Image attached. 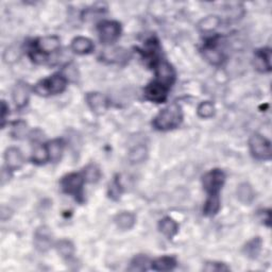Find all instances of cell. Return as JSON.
<instances>
[{"label": "cell", "mask_w": 272, "mask_h": 272, "mask_svg": "<svg viewBox=\"0 0 272 272\" xmlns=\"http://www.w3.org/2000/svg\"><path fill=\"white\" fill-rule=\"evenodd\" d=\"M262 246H263L262 239L260 237H254L250 241H248L246 246L244 247V253L246 254V256H248L249 259H252V260L256 259L259 256V254L261 253Z\"/></svg>", "instance_id": "603a6c76"}, {"label": "cell", "mask_w": 272, "mask_h": 272, "mask_svg": "<svg viewBox=\"0 0 272 272\" xmlns=\"http://www.w3.org/2000/svg\"><path fill=\"white\" fill-rule=\"evenodd\" d=\"M104 57L107 60H111L112 62L114 61H122V60H127V52L126 51H122L119 49H116V50H113L111 51V53H105Z\"/></svg>", "instance_id": "836d02e7"}, {"label": "cell", "mask_w": 272, "mask_h": 272, "mask_svg": "<svg viewBox=\"0 0 272 272\" xmlns=\"http://www.w3.org/2000/svg\"><path fill=\"white\" fill-rule=\"evenodd\" d=\"M249 148L252 157L259 161L270 160L271 143L261 134H253L249 140Z\"/></svg>", "instance_id": "5b68a950"}, {"label": "cell", "mask_w": 272, "mask_h": 272, "mask_svg": "<svg viewBox=\"0 0 272 272\" xmlns=\"http://www.w3.org/2000/svg\"><path fill=\"white\" fill-rule=\"evenodd\" d=\"M5 162L8 170L15 171L22 168L24 165V156L16 147H10L5 152Z\"/></svg>", "instance_id": "4fadbf2b"}, {"label": "cell", "mask_w": 272, "mask_h": 272, "mask_svg": "<svg viewBox=\"0 0 272 272\" xmlns=\"http://www.w3.org/2000/svg\"><path fill=\"white\" fill-rule=\"evenodd\" d=\"M86 182L83 173H69L62 178L61 187L62 190L72 196V197L79 202L83 201V185Z\"/></svg>", "instance_id": "277c9868"}, {"label": "cell", "mask_w": 272, "mask_h": 272, "mask_svg": "<svg viewBox=\"0 0 272 272\" xmlns=\"http://www.w3.org/2000/svg\"><path fill=\"white\" fill-rule=\"evenodd\" d=\"M12 97H13V101H14L15 105H16V108L17 109H24L28 104L29 98H30L29 85L24 81L17 82L13 88Z\"/></svg>", "instance_id": "7c38bea8"}, {"label": "cell", "mask_w": 272, "mask_h": 272, "mask_svg": "<svg viewBox=\"0 0 272 272\" xmlns=\"http://www.w3.org/2000/svg\"><path fill=\"white\" fill-rule=\"evenodd\" d=\"M177 267V261L172 256H162L151 263V269L156 271H171Z\"/></svg>", "instance_id": "44dd1931"}, {"label": "cell", "mask_w": 272, "mask_h": 272, "mask_svg": "<svg viewBox=\"0 0 272 272\" xmlns=\"http://www.w3.org/2000/svg\"><path fill=\"white\" fill-rule=\"evenodd\" d=\"M83 176L86 182L89 183H96L99 181L100 177H101V171L100 168L96 164H89L87 165L86 167L83 170Z\"/></svg>", "instance_id": "83f0119b"}, {"label": "cell", "mask_w": 272, "mask_h": 272, "mask_svg": "<svg viewBox=\"0 0 272 272\" xmlns=\"http://www.w3.org/2000/svg\"><path fill=\"white\" fill-rule=\"evenodd\" d=\"M168 90H169L168 88H166L165 86L153 81L152 83L148 84V86L145 88V97L149 101L162 103L167 99Z\"/></svg>", "instance_id": "8fae6325"}, {"label": "cell", "mask_w": 272, "mask_h": 272, "mask_svg": "<svg viewBox=\"0 0 272 272\" xmlns=\"http://www.w3.org/2000/svg\"><path fill=\"white\" fill-rule=\"evenodd\" d=\"M86 103L96 115H102L109 109V101L104 95L98 92H90L86 94Z\"/></svg>", "instance_id": "30bf717a"}, {"label": "cell", "mask_w": 272, "mask_h": 272, "mask_svg": "<svg viewBox=\"0 0 272 272\" xmlns=\"http://www.w3.org/2000/svg\"><path fill=\"white\" fill-rule=\"evenodd\" d=\"M48 154H49V161L52 163H57L62 158L63 150H64V142L62 140H53L46 144Z\"/></svg>", "instance_id": "ffe728a7"}, {"label": "cell", "mask_w": 272, "mask_h": 272, "mask_svg": "<svg viewBox=\"0 0 272 272\" xmlns=\"http://www.w3.org/2000/svg\"><path fill=\"white\" fill-rule=\"evenodd\" d=\"M120 33H122V26L117 22L105 21L98 26L99 38L105 45L114 44L119 38Z\"/></svg>", "instance_id": "52a82bcc"}, {"label": "cell", "mask_w": 272, "mask_h": 272, "mask_svg": "<svg viewBox=\"0 0 272 272\" xmlns=\"http://www.w3.org/2000/svg\"><path fill=\"white\" fill-rule=\"evenodd\" d=\"M225 182V174L220 169H213L206 172L202 179L204 190L208 196H219Z\"/></svg>", "instance_id": "8992f818"}, {"label": "cell", "mask_w": 272, "mask_h": 272, "mask_svg": "<svg viewBox=\"0 0 272 272\" xmlns=\"http://www.w3.org/2000/svg\"><path fill=\"white\" fill-rule=\"evenodd\" d=\"M254 65L256 69L262 72H269L271 70V50L263 48L255 52Z\"/></svg>", "instance_id": "5bb4252c"}, {"label": "cell", "mask_w": 272, "mask_h": 272, "mask_svg": "<svg viewBox=\"0 0 272 272\" xmlns=\"http://www.w3.org/2000/svg\"><path fill=\"white\" fill-rule=\"evenodd\" d=\"M148 157V150L145 146L139 145L134 147L133 149L130 150L129 152V160L133 164H140L146 161Z\"/></svg>", "instance_id": "484cf974"}, {"label": "cell", "mask_w": 272, "mask_h": 272, "mask_svg": "<svg viewBox=\"0 0 272 272\" xmlns=\"http://www.w3.org/2000/svg\"><path fill=\"white\" fill-rule=\"evenodd\" d=\"M67 86V78L61 73H55L51 77L38 82L33 90L38 96H51L63 93Z\"/></svg>", "instance_id": "3957f363"}, {"label": "cell", "mask_w": 272, "mask_h": 272, "mask_svg": "<svg viewBox=\"0 0 272 272\" xmlns=\"http://www.w3.org/2000/svg\"><path fill=\"white\" fill-rule=\"evenodd\" d=\"M114 222L117 225V228L123 230V231H128L131 230L135 222H136V217L131 211H122L115 216Z\"/></svg>", "instance_id": "e0dca14e"}, {"label": "cell", "mask_w": 272, "mask_h": 272, "mask_svg": "<svg viewBox=\"0 0 272 272\" xmlns=\"http://www.w3.org/2000/svg\"><path fill=\"white\" fill-rule=\"evenodd\" d=\"M9 114V107L7 105L6 101L4 100L2 102V122H3V127L6 125V120H7V115Z\"/></svg>", "instance_id": "e575fe53"}, {"label": "cell", "mask_w": 272, "mask_h": 272, "mask_svg": "<svg viewBox=\"0 0 272 272\" xmlns=\"http://www.w3.org/2000/svg\"><path fill=\"white\" fill-rule=\"evenodd\" d=\"M55 249H56L57 253L61 255V258H63L66 261L73 258L74 246L70 240L61 239L60 241H57L56 245H55Z\"/></svg>", "instance_id": "cb8c5ba5"}, {"label": "cell", "mask_w": 272, "mask_h": 272, "mask_svg": "<svg viewBox=\"0 0 272 272\" xmlns=\"http://www.w3.org/2000/svg\"><path fill=\"white\" fill-rule=\"evenodd\" d=\"M159 230L164 236L171 239L177 235L179 231V224L174 219L170 217H165L159 222Z\"/></svg>", "instance_id": "ac0fdd59"}, {"label": "cell", "mask_w": 272, "mask_h": 272, "mask_svg": "<svg viewBox=\"0 0 272 272\" xmlns=\"http://www.w3.org/2000/svg\"><path fill=\"white\" fill-rule=\"evenodd\" d=\"M183 120V113L178 103H172L162 110L153 119L152 125L159 131H169L178 128Z\"/></svg>", "instance_id": "6da1fadb"}, {"label": "cell", "mask_w": 272, "mask_h": 272, "mask_svg": "<svg viewBox=\"0 0 272 272\" xmlns=\"http://www.w3.org/2000/svg\"><path fill=\"white\" fill-rule=\"evenodd\" d=\"M94 49V44L87 37L78 36L74 37L71 42V50L77 54H87Z\"/></svg>", "instance_id": "2e32d148"}, {"label": "cell", "mask_w": 272, "mask_h": 272, "mask_svg": "<svg viewBox=\"0 0 272 272\" xmlns=\"http://www.w3.org/2000/svg\"><path fill=\"white\" fill-rule=\"evenodd\" d=\"M33 244L35 249L41 253H45L51 249L53 244V235L48 226L43 225L35 230Z\"/></svg>", "instance_id": "9c48e42d"}, {"label": "cell", "mask_w": 272, "mask_h": 272, "mask_svg": "<svg viewBox=\"0 0 272 272\" xmlns=\"http://www.w3.org/2000/svg\"><path fill=\"white\" fill-rule=\"evenodd\" d=\"M236 195H237V199L245 205H250L255 198V192L253 187L246 182L240 183L237 186Z\"/></svg>", "instance_id": "d6986e66"}, {"label": "cell", "mask_w": 272, "mask_h": 272, "mask_svg": "<svg viewBox=\"0 0 272 272\" xmlns=\"http://www.w3.org/2000/svg\"><path fill=\"white\" fill-rule=\"evenodd\" d=\"M156 68V82L170 89L176 81V71L173 67L166 61H160L153 66Z\"/></svg>", "instance_id": "ba28073f"}, {"label": "cell", "mask_w": 272, "mask_h": 272, "mask_svg": "<svg viewBox=\"0 0 272 272\" xmlns=\"http://www.w3.org/2000/svg\"><path fill=\"white\" fill-rule=\"evenodd\" d=\"M27 131H28L27 124L23 122V120H20V122L14 123L12 135L14 139H23L24 136L27 134Z\"/></svg>", "instance_id": "1f68e13d"}, {"label": "cell", "mask_w": 272, "mask_h": 272, "mask_svg": "<svg viewBox=\"0 0 272 272\" xmlns=\"http://www.w3.org/2000/svg\"><path fill=\"white\" fill-rule=\"evenodd\" d=\"M216 109H215V105L211 103L210 101H203L198 105V109H197V114L199 117L203 118V119H208L211 118L215 115Z\"/></svg>", "instance_id": "f546056e"}, {"label": "cell", "mask_w": 272, "mask_h": 272, "mask_svg": "<svg viewBox=\"0 0 272 272\" xmlns=\"http://www.w3.org/2000/svg\"><path fill=\"white\" fill-rule=\"evenodd\" d=\"M203 56L208 63L215 66H219L224 61L223 53L215 46L214 44H206L203 49Z\"/></svg>", "instance_id": "9a60e30c"}, {"label": "cell", "mask_w": 272, "mask_h": 272, "mask_svg": "<svg viewBox=\"0 0 272 272\" xmlns=\"http://www.w3.org/2000/svg\"><path fill=\"white\" fill-rule=\"evenodd\" d=\"M220 208V198L219 196H208V198L204 205V215L205 216H215Z\"/></svg>", "instance_id": "4316f807"}, {"label": "cell", "mask_w": 272, "mask_h": 272, "mask_svg": "<svg viewBox=\"0 0 272 272\" xmlns=\"http://www.w3.org/2000/svg\"><path fill=\"white\" fill-rule=\"evenodd\" d=\"M31 160L36 165H43L49 161V154L46 145H36L33 152Z\"/></svg>", "instance_id": "d4e9b609"}, {"label": "cell", "mask_w": 272, "mask_h": 272, "mask_svg": "<svg viewBox=\"0 0 272 272\" xmlns=\"http://www.w3.org/2000/svg\"><path fill=\"white\" fill-rule=\"evenodd\" d=\"M34 49L31 50V59L34 62L43 63L46 61L47 55L56 52L61 47V41L55 35L44 36L36 40L33 44Z\"/></svg>", "instance_id": "7a4b0ae2"}, {"label": "cell", "mask_w": 272, "mask_h": 272, "mask_svg": "<svg viewBox=\"0 0 272 272\" xmlns=\"http://www.w3.org/2000/svg\"><path fill=\"white\" fill-rule=\"evenodd\" d=\"M220 24L221 21L218 16H216V15H209V16H206L199 22L198 28L203 33H211L220 27Z\"/></svg>", "instance_id": "7402d4cb"}, {"label": "cell", "mask_w": 272, "mask_h": 272, "mask_svg": "<svg viewBox=\"0 0 272 272\" xmlns=\"http://www.w3.org/2000/svg\"><path fill=\"white\" fill-rule=\"evenodd\" d=\"M149 264H151L149 258H147L146 255L140 254V255H136L135 258L132 260L129 269L131 271H145L148 269Z\"/></svg>", "instance_id": "f1b7e54d"}, {"label": "cell", "mask_w": 272, "mask_h": 272, "mask_svg": "<svg viewBox=\"0 0 272 272\" xmlns=\"http://www.w3.org/2000/svg\"><path fill=\"white\" fill-rule=\"evenodd\" d=\"M229 270L230 268L225 264L217 263V262L206 263L204 267V271H207V272H221V271H229Z\"/></svg>", "instance_id": "d6a6232c"}, {"label": "cell", "mask_w": 272, "mask_h": 272, "mask_svg": "<svg viewBox=\"0 0 272 272\" xmlns=\"http://www.w3.org/2000/svg\"><path fill=\"white\" fill-rule=\"evenodd\" d=\"M123 191H124V188L122 186V184H120V181L117 178L114 179L113 182L110 184V187H109V197L114 200V201H117L120 199V197H122L123 195Z\"/></svg>", "instance_id": "4dcf8cb0"}]
</instances>
